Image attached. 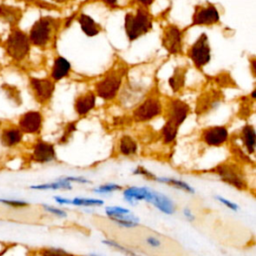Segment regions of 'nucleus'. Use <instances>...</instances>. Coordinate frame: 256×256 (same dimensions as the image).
Returning <instances> with one entry per match:
<instances>
[{"instance_id": "6ab92c4d", "label": "nucleus", "mask_w": 256, "mask_h": 256, "mask_svg": "<svg viewBox=\"0 0 256 256\" xmlns=\"http://www.w3.org/2000/svg\"><path fill=\"white\" fill-rule=\"evenodd\" d=\"M70 70H71L70 62L63 56H57L54 59V62L51 68L50 79L54 82L60 81L63 78L68 76Z\"/></svg>"}, {"instance_id": "c85d7f7f", "label": "nucleus", "mask_w": 256, "mask_h": 256, "mask_svg": "<svg viewBox=\"0 0 256 256\" xmlns=\"http://www.w3.org/2000/svg\"><path fill=\"white\" fill-rule=\"evenodd\" d=\"M178 127L174 126V125H171V124H168V123H164L162 129H161V135H162V139H163V142L165 144H170L172 143L176 136H177V133H178Z\"/></svg>"}, {"instance_id": "20e7f679", "label": "nucleus", "mask_w": 256, "mask_h": 256, "mask_svg": "<svg viewBox=\"0 0 256 256\" xmlns=\"http://www.w3.org/2000/svg\"><path fill=\"white\" fill-rule=\"evenodd\" d=\"M125 73L126 69L122 66L116 69H111L95 84V95L105 101L113 100L120 90Z\"/></svg>"}, {"instance_id": "8fccbe9b", "label": "nucleus", "mask_w": 256, "mask_h": 256, "mask_svg": "<svg viewBox=\"0 0 256 256\" xmlns=\"http://www.w3.org/2000/svg\"><path fill=\"white\" fill-rule=\"evenodd\" d=\"M1 124H2V123H1V121H0V126H1Z\"/></svg>"}, {"instance_id": "393cba45", "label": "nucleus", "mask_w": 256, "mask_h": 256, "mask_svg": "<svg viewBox=\"0 0 256 256\" xmlns=\"http://www.w3.org/2000/svg\"><path fill=\"white\" fill-rule=\"evenodd\" d=\"M21 10L15 7H11L8 5H0V18L4 19L5 21L9 22V24L15 28L14 26L17 25V23L21 19Z\"/></svg>"}, {"instance_id": "4468645a", "label": "nucleus", "mask_w": 256, "mask_h": 256, "mask_svg": "<svg viewBox=\"0 0 256 256\" xmlns=\"http://www.w3.org/2000/svg\"><path fill=\"white\" fill-rule=\"evenodd\" d=\"M229 138L228 129L225 126H211L202 130V141L211 147H219L227 142Z\"/></svg>"}, {"instance_id": "a211bd4d", "label": "nucleus", "mask_w": 256, "mask_h": 256, "mask_svg": "<svg viewBox=\"0 0 256 256\" xmlns=\"http://www.w3.org/2000/svg\"><path fill=\"white\" fill-rule=\"evenodd\" d=\"M150 203L153 206H155L159 211L167 215H172L176 211V205L174 201L167 195L155 190L153 192V196Z\"/></svg>"}, {"instance_id": "9b49d317", "label": "nucleus", "mask_w": 256, "mask_h": 256, "mask_svg": "<svg viewBox=\"0 0 256 256\" xmlns=\"http://www.w3.org/2000/svg\"><path fill=\"white\" fill-rule=\"evenodd\" d=\"M190 111L189 105L180 99H171L167 103L165 110L166 123L180 127V125L186 120Z\"/></svg>"}, {"instance_id": "79ce46f5", "label": "nucleus", "mask_w": 256, "mask_h": 256, "mask_svg": "<svg viewBox=\"0 0 256 256\" xmlns=\"http://www.w3.org/2000/svg\"><path fill=\"white\" fill-rule=\"evenodd\" d=\"M183 215H184V217H185L189 222H193V221L195 220L194 214L192 213V211H191L188 207H186V208L183 209Z\"/></svg>"}, {"instance_id": "37998d69", "label": "nucleus", "mask_w": 256, "mask_h": 256, "mask_svg": "<svg viewBox=\"0 0 256 256\" xmlns=\"http://www.w3.org/2000/svg\"><path fill=\"white\" fill-rule=\"evenodd\" d=\"M54 200L61 204V205H69L71 204V199H68V198H65V197H62V196H54Z\"/></svg>"}, {"instance_id": "f704fd0d", "label": "nucleus", "mask_w": 256, "mask_h": 256, "mask_svg": "<svg viewBox=\"0 0 256 256\" xmlns=\"http://www.w3.org/2000/svg\"><path fill=\"white\" fill-rule=\"evenodd\" d=\"M0 203L9 206L14 209H22L28 207L30 204L24 200H18V199H6V198H0Z\"/></svg>"}, {"instance_id": "39448f33", "label": "nucleus", "mask_w": 256, "mask_h": 256, "mask_svg": "<svg viewBox=\"0 0 256 256\" xmlns=\"http://www.w3.org/2000/svg\"><path fill=\"white\" fill-rule=\"evenodd\" d=\"M4 48L7 55L13 60H24L29 54L31 48L28 34L19 28H12L4 42Z\"/></svg>"}, {"instance_id": "e433bc0d", "label": "nucleus", "mask_w": 256, "mask_h": 256, "mask_svg": "<svg viewBox=\"0 0 256 256\" xmlns=\"http://www.w3.org/2000/svg\"><path fill=\"white\" fill-rule=\"evenodd\" d=\"M42 207L45 211H47L48 213H50L54 216H57L60 218H65L67 216V212L61 208H58V207H55L52 205H48V204H42Z\"/></svg>"}, {"instance_id": "2eb2a0df", "label": "nucleus", "mask_w": 256, "mask_h": 256, "mask_svg": "<svg viewBox=\"0 0 256 256\" xmlns=\"http://www.w3.org/2000/svg\"><path fill=\"white\" fill-rule=\"evenodd\" d=\"M56 158V151L55 147L52 143L43 141V140H38L32 149V154H31V159L40 164L48 163L53 161Z\"/></svg>"}, {"instance_id": "c756f323", "label": "nucleus", "mask_w": 256, "mask_h": 256, "mask_svg": "<svg viewBox=\"0 0 256 256\" xmlns=\"http://www.w3.org/2000/svg\"><path fill=\"white\" fill-rule=\"evenodd\" d=\"M71 204L75 206H84V207H93L101 206L104 204V201L98 198H87V197H75L71 199Z\"/></svg>"}, {"instance_id": "2f4dec72", "label": "nucleus", "mask_w": 256, "mask_h": 256, "mask_svg": "<svg viewBox=\"0 0 256 256\" xmlns=\"http://www.w3.org/2000/svg\"><path fill=\"white\" fill-rule=\"evenodd\" d=\"M39 256H72V254L68 253L64 249L56 248V247H44L39 250Z\"/></svg>"}, {"instance_id": "cd10ccee", "label": "nucleus", "mask_w": 256, "mask_h": 256, "mask_svg": "<svg viewBox=\"0 0 256 256\" xmlns=\"http://www.w3.org/2000/svg\"><path fill=\"white\" fill-rule=\"evenodd\" d=\"M157 182H160V183H164V184H167L169 186H172L174 188H177V189H180L186 193H191L193 194L195 192L194 188L191 187L187 182L185 181H182V180H179V179H175V178H168V177H157L156 180Z\"/></svg>"}, {"instance_id": "de8ad7c7", "label": "nucleus", "mask_w": 256, "mask_h": 256, "mask_svg": "<svg viewBox=\"0 0 256 256\" xmlns=\"http://www.w3.org/2000/svg\"><path fill=\"white\" fill-rule=\"evenodd\" d=\"M72 256H75V255L72 254ZM86 256H101V255H98V254H88V255H86Z\"/></svg>"}, {"instance_id": "c9c22d12", "label": "nucleus", "mask_w": 256, "mask_h": 256, "mask_svg": "<svg viewBox=\"0 0 256 256\" xmlns=\"http://www.w3.org/2000/svg\"><path fill=\"white\" fill-rule=\"evenodd\" d=\"M130 212L131 211L128 208L121 207V206H107L105 208V214L107 215V217H111L119 214H127Z\"/></svg>"}, {"instance_id": "f257e3e1", "label": "nucleus", "mask_w": 256, "mask_h": 256, "mask_svg": "<svg viewBox=\"0 0 256 256\" xmlns=\"http://www.w3.org/2000/svg\"><path fill=\"white\" fill-rule=\"evenodd\" d=\"M134 229L135 230L132 232H134L133 236L135 237V245L139 250L147 255L170 256L173 251L177 250L176 245L170 246V244L174 243L171 239L157 233L156 231L140 226H137Z\"/></svg>"}, {"instance_id": "423d86ee", "label": "nucleus", "mask_w": 256, "mask_h": 256, "mask_svg": "<svg viewBox=\"0 0 256 256\" xmlns=\"http://www.w3.org/2000/svg\"><path fill=\"white\" fill-rule=\"evenodd\" d=\"M213 173L226 184L233 186L238 190H246L248 188L245 175L239 165L235 163L224 162L215 166L212 170Z\"/></svg>"}, {"instance_id": "ea45409f", "label": "nucleus", "mask_w": 256, "mask_h": 256, "mask_svg": "<svg viewBox=\"0 0 256 256\" xmlns=\"http://www.w3.org/2000/svg\"><path fill=\"white\" fill-rule=\"evenodd\" d=\"M215 199H216L217 201H219L220 203H222L223 205H225L227 208H229V209H231V210H233V211H237L238 208H239L236 203L232 202L231 200H228L227 198H224L223 196L216 195V196H215Z\"/></svg>"}, {"instance_id": "dca6fc26", "label": "nucleus", "mask_w": 256, "mask_h": 256, "mask_svg": "<svg viewBox=\"0 0 256 256\" xmlns=\"http://www.w3.org/2000/svg\"><path fill=\"white\" fill-rule=\"evenodd\" d=\"M221 98L222 95L219 91H208L202 94L199 96L196 102V114L200 116L214 109L221 101Z\"/></svg>"}, {"instance_id": "f8f14e48", "label": "nucleus", "mask_w": 256, "mask_h": 256, "mask_svg": "<svg viewBox=\"0 0 256 256\" xmlns=\"http://www.w3.org/2000/svg\"><path fill=\"white\" fill-rule=\"evenodd\" d=\"M182 30L174 25H168L162 34V46L170 54L177 55L182 52Z\"/></svg>"}, {"instance_id": "a878e982", "label": "nucleus", "mask_w": 256, "mask_h": 256, "mask_svg": "<svg viewBox=\"0 0 256 256\" xmlns=\"http://www.w3.org/2000/svg\"><path fill=\"white\" fill-rule=\"evenodd\" d=\"M138 146L136 141L129 135H124L119 141V152L124 156H133L137 153Z\"/></svg>"}, {"instance_id": "49530a36", "label": "nucleus", "mask_w": 256, "mask_h": 256, "mask_svg": "<svg viewBox=\"0 0 256 256\" xmlns=\"http://www.w3.org/2000/svg\"><path fill=\"white\" fill-rule=\"evenodd\" d=\"M75 18V14L74 15H71V16H69L66 20H65V22H64V25H65V27H69L70 26V24H71V22L73 21V19Z\"/></svg>"}, {"instance_id": "b1692460", "label": "nucleus", "mask_w": 256, "mask_h": 256, "mask_svg": "<svg viewBox=\"0 0 256 256\" xmlns=\"http://www.w3.org/2000/svg\"><path fill=\"white\" fill-rule=\"evenodd\" d=\"M186 71L187 69L184 67H176L173 74L168 79V84L174 93L179 92L184 87Z\"/></svg>"}, {"instance_id": "ddd939ff", "label": "nucleus", "mask_w": 256, "mask_h": 256, "mask_svg": "<svg viewBox=\"0 0 256 256\" xmlns=\"http://www.w3.org/2000/svg\"><path fill=\"white\" fill-rule=\"evenodd\" d=\"M43 116L39 111H27L18 120V128L23 134H37L42 129Z\"/></svg>"}, {"instance_id": "f3484780", "label": "nucleus", "mask_w": 256, "mask_h": 256, "mask_svg": "<svg viewBox=\"0 0 256 256\" xmlns=\"http://www.w3.org/2000/svg\"><path fill=\"white\" fill-rule=\"evenodd\" d=\"M153 189L148 187H136L130 186L123 190V198L130 204H135L137 201H146L149 202L153 196Z\"/></svg>"}, {"instance_id": "0eeeda50", "label": "nucleus", "mask_w": 256, "mask_h": 256, "mask_svg": "<svg viewBox=\"0 0 256 256\" xmlns=\"http://www.w3.org/2000/svg\"><path fill=\"white\" fill-rule=\"evenodd\" d=\"M163 107L158 96L150 95L143 100L132 112V120L135 122H147L159 116Z\"/></svg>"}, {"instance_id": "7c9ffc66", "label": "nucleus", "mask_w": 256, "mask_h": 256, "mask_svg": "<svg viewBox=\"0 0 256 256\" xmlns=\"http://www.w3.org/2000/svg\"><path fill=\"white\" fill-rule=\"evenodd\" d=\"M120 190H122V187L116 183H106L92 189V191L96 194H109Z\"/></svg>"}, {"instance_id": "a19ab883", "label": "nucleus", "mask_w": 256, "mask_h": 256, "mask_svg": "<svg viewBox=\"0 0 256 256\" xmlns=\"http://www.w3.org/2000/svg\"><path fill=\"white\" fill-rule=\"evenodd\" d=\"M64 180L68 181V182H76V183H80V184H86V183H90V181L82 176H78V177H75V176H67V177H63Z\"/></svg>"}, {"instance_id": "412c9836", "label": "nucleus", "mask_w": 256, "mask_h": 256, "mask_svg": "<svg viewBox=\"0 0 256 256\" xmlns=\"http://www.w3.org/2000/svg\"><path fill=\"white\" fill-rule=\"evenodd\" d=\"M23 133L18 127H7L1 131L0 142L4 147L12 148L22 142Z\"/></svg>"}, {"instance_id": "1a4fd4ad", "label": "nucleus", "mask_w": 256, "mask_h": 256, "mask_svg": "<svg viewBox=\"0 0 256 256\" xmlns=\"http://www.w3.org/2000/svg\"><path fill=\"white\" fill-rule=\"evenodd\" d=\"M220 15L215 5L208 3L205 6L196 5L190 26H211L219 23Z\"/></svg>"}, {"instance_id": "6e6552de", "label": "nucleus", "mask_w": 256, "mask_h": 256, "mask_svg": "<svg viewBox=\"0 0 256 256\" xmlns=\"http://www.w3.org/2000/svg\"><path fill=\"white\" fill-rule=\"evenodd\" d=\"M187 54L194 66L201 70L211 59V48L208 36L205 33H202L189 48Z\"/></svg>"}, {"instance_id": "4c0bfd02", "label": "nucleus", "mask_w": 256, "mask_h": 256, "mask_svg": "<svg viewBox=\"0 0 256 256\" xmlns=\"http://www.w3.org/2000/svg\"><path fill=\"white\" fill-rule=\"evenodd\" d=\"M75 130H76V122H71V123H69V124L66 126L65 131H64V133H63V136H62L61 139H60V143H66V142L70 139L72 133H73Z\"/></svg>"}, {"instance_id": "09e8293b", "label": "nucleus", "mask_w": 256, "mask_h": 256, "mask_svg": "<svg viewBox=\"0 0 256 256\" xmlns=\"http://www.w3.org/2000/svg\"><path fill=\"white\" fill-rule=\"evenodd\" d=\"M18 1H25V2H32V1H35V0H18Z\"/></svg>"}, {"instance_id": "7ed1b4c3", "label": "nucleus", "mask_w": 256, "mask_h": 256, "mask_svg": "<svg viewBox=\"0 0 256 256\" xmlns=\"http://www.w3.org/2000/svg\"><path fill=\"white\" fill-rule=\"evenodd\" d=\"M59 27V19H55L50 16L40 17L34 22L28 34L31 45L39 48H45L51 42Z\"/></svg>"}, {"instance_id": "58836bf2", "label": "nucleus", "mask_w": 256, "mask_h": 256, "mask_svg": "<svg viewBox=\"0 0 256 256\" xmlns=\"http://www.w3.org/2000/svg\"><path fill=\"white\" fill-rule=\"evenodd\" d=\"M133 173L136 174V175H141V176H143V177H145V178H147V179H149V180H153V181H155L156 178H157V176H155L152 172L148 171L146 168H144V167H142V166H138V167L134 170Z\"/></svg>"}, {"instance_id": "473e14b6", "label": "nucleus", "mask_w": 256, "mask_h": 256, "mask_svg": "<svg viewBox=\"0 0 256 256\" xmlns=\"http://www.w3.org/2000/svg\"><path fill=\"white\" fill-rule=\"evenodd\" d=\"M102 242H103V244L108 245V246H110V247H112V248H114V249H116V250H118V251L124 253L126 256H139V255H137L134 251L130 250L129 248H127V247H125V246H123L122 244H120L119 242H117V241H115V240L108 239V240H103Z\"/></svg>"}, {"instance_id": "72a5a7b5", "label": "nucleus", "mask_w": 256, "mask_h": 256, "mask_svg": "<svg viewBox=\"0 0 256 256\" xmlns=\"http://www.w3.org/2000/svg\"><path fill=\"white\" fill-rule=\"evenodd\" d=\"M215 82L221 87H236L235 82L231 78L230 74L226 72H222L215 77Z\"/></svg>"}, {"instance_id": "a18cd8bd", "label": "nucleus", "mask_w": 256, "mask_h": 256, "mask_svg": "<svg viewBox=\"0 0 256 256\" xmlns=\"http://www.w3.org/2000/svg\"><path fill=\"white\" fill-rule=\"evenodd\" d=\"M100 1L112 9L118 7V0H100Z\"/></svg>"}, {"instance_id": "9d476101", "label": "nucleus", "mask_w": 256, "mask_h": 256, "mask_svg": "<svg viewBox=\"0 0 256 256\" xmlns=\"http://www.w3.org/2000/svg\"><path fill=\"white\" fill-rule=\"evenodd\" d=\"M29 85L35 100L40 104L48 102L55 90V82L50 78H29Z\"/></svg>"}, {"instance_id": "c03bdc74", "label": "nucleus", "mask_w": 256, "mask_h": 256, "mask_svg": "<svg viewBox=\"0 0 256 256\" xmlns=\"http://www.w3.org/2000/svg\"><path fill=\"white\" fill-rule=\"evenodd\" d=\"M134 2H136L139 6L141 7H144V8H147L154 2V0H133Z\"/></svg>"}, {"instance_id": "aec40b11", "label": "nucleus", "mask_w": 256, "mask_h": 256, "mask_svg": "<svg viewBox=\"0 0 256 256\" xmlns=\"http://www.w3.org/2000/svg\"><path fill=\"white\" fill-rule=\"evenodd\" d=\"M95 104L96 95L94 92L89 91L76 98L74 103V109L79 116H83L89 113L95 107Z\"/></svg>"}, {"instance_id": "f03ea898", "label": "nucleus", "mask_w": 256, "mask_h": 256, "mask_svg": "<svg viewBox=\"0 0 256 256\" xmlns=\"http://www.w3.org/2000/svg\"><path fill=\"white\" fill-rule=\"evenodd\" d=\"M152 16L147 8L138 6L135 12H128L124 17V29L129 41H134L152 29Z\"/></svg>"}, {"instance_id": "5701e85b", "label": "nucleus", "mask_w": 256, "mask_h": 256, "mask_svg": "<svg viewBox=\"0 0 256 256\" xmlns=\"http://www.w3.org/2000/svg\"><path fill=\"white\" fill-rule=\"evenodd\" d=\"M241 140L246 150V153L254 154L255 152V145H256V135L255 129L252 125L246 124L241 130Z\"/></svg>"}, {"instance_id": "bb28decb", "label": "nucleus", "mask_w": 256, "mask_h": 256, "mask_svg": "<svg viewBox=\"0 0 256 256\" xmlns=\"http://www.w3.org/2000/svg\"><path fill=\"white\" fill-rule=\"evenodd\" d=\"M30 189H33V190H60V189L61 190H71L72 185L70 182L64 180L63 178H59L54 182L32 185V186H30Z\"/></svg>"}, {"instance_id": "4be33fe9", "label": "nucleus", "mask_w": 256, "mask_h": 256, "mask_svg": "<svg viewBox=\"0 0 256 256\" xmlns=\"http://www.w3.org/2000/svg\"><path fill=\"white\" fill-rule=\"evenodd\" d=\"M77 20H78V23L80 24L81 30L88 37H93L100 33V31H101L100 25L97 22H95V20L91 16L81 13L79 15V17L77 18Z\"/></svg>"}]
</instances>
